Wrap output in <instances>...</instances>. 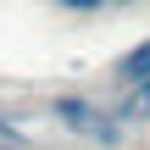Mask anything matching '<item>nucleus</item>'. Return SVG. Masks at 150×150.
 I'll list each match as a JSON object with an SVG mask.
<instances>
[{"label": "nucleus", "mask_w": 150, "mask_h": 150, "mask_svg": "<svg viewBox=\"0 0 150 150\" xmlns=\"http://www.w3.org/2000/svg\"><path fill=\"white\" fill-rule=\"evenodd\" d=\"M117 117H122V122H145V117H150V78H139V83H134V89L122 95Z\"/></svg>", "instance_id": "2"}, {"label": "nucleus", "mask_w": 150, "mask_h": 150, "mask_svg": "<svg viewBox=\"0 0 150 150\" xmlns=\"http://www.w3.org/2000/svg\"><path fill=\"white\" fill-rule=\"evenodd\" d=\"M0 150H17V145H0Z\"/></svg>", "instance_id": "6"}, {"label": "nucleus", "mask_w": 150, "mask_h": 150, "mask_svg": "<svg viewBox=\"0 0 150 150\" xmlns=\"http://www.w3.org/2000/svg\"><path fill=\"white\" fill-rule=\"evenodd\" d=\"M50 117H56V122H67L72 134H83V139H89V134L106 122V117H100L89 100H72V95H56V100H50Z\"/></svg>", "instance_id": "1"}, {"label": "nucleus", "mask_w": 150, "mask_h": 150, "mask_svg": "<svg viewBox=\"0 0 150 150\" xmlns=\"http://www.w3.org/2000/svg\"><path fill=\"white\" fill-rule=\"evenodd\" d=\"M56 6H61V11H100L106 0H56Z\"/></svg>", "instance_id": "4"}, {"label": "nucleus", "mask_w": 150, "mask_h": 150, "mask_svg": "<svg viewBox=\"0 0 150 150\" xmlns=\"http://www.w3.org/2000/svg\"><path fill=\"white\" fill-rule=\"evenodd\" d=\"M117 78H122V83H139V78H150V39L117 61Z\"/></svg>", "instance_id": "3"}, {"label": "nucleus", "mask_w": 150, "mask_h": 150, "mask_svg": "<svg viewBox=\"0 0 150 150\" xmlns=\"http://www.w3.org/2000/svg\"><path fill=\"white\" fill-rule=\"evenodd\" d=\"M117 6H134V0H117Z\"/></svg>", "instance_id": "5"}]
</instances>
